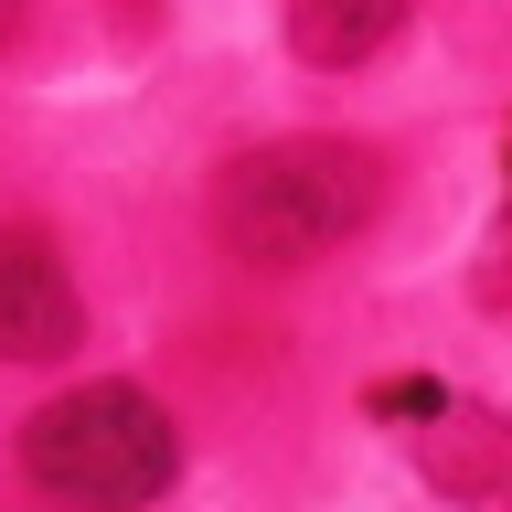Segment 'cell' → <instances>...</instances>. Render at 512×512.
Instances as JSON below:
<instances>
[{
    "label": "cell",
    "mask_w": 512,
    "mask_h": 512,
    "mask_svg": "<svg viewBox=\"0 0 512 512\" xmlns=\"http://www.w3.org/2000/svg\"><path fill=\"white\" fill-rule=\"evenodd\" d=\"M480 310H512V203H502V235H491V267H480Z\"/></svg>",
    "instance_id": "obj_6"
},
{
    "label": "cell",
    "mask_w": 512,
    "mask_h": 512,
    "mask_svg": "<svg viewBox=\"0 0 512 512\" xmlns=\"http://www.w3.org/2000/svg\"><path fill=\"white\" fill-rule=\"evenodd\" d=\"M374 406L384 416H427L406 438L416 470H427V491H448V502H512V416L459 406L448 384H384Z\"/></svg>",
    "instance_id": "obj_3"
},
{
    "label": "cell",
    "mask_w": 512,
    "mask_h": 512,
    "mask_svg": "<svg viewBox=\"0 0 512 512\" xmlns=\"http://www.w3.org/2000/svg\"><path fill=\"white\" fill-rule=\"evenodd\" d=\"M0 43H22V0H0Z\"/></svg>",
    "instance_id": "obj_8"
},
{
    "label": "cell",
    "mask_w": 512,
    "mask_h": 512,
    "mask_svg": "<svg viewBox=\"0 0 512 512\" xmlns=\"http://www.w3.org/2000/svg\"><path fill=\"white\" fill-rule=\"evenodd\" d=\"M384 203V160L363 139H267L214 171V235L246 267H310L342 235H363Z\"/></svg>",
    "instance_id": "obj_1"
},
{
    "label": "cell",
    "mask_w": 512,
    "mask_h": 512,
    "mask_svg": "<svg viewBox=\"0 0 512 512\" xmlns=\"http://www.w3.org/2000/svg\"><path fill=\"white\" fill-rule=\"evenodd\" d=\"M118 32L139 43V32H150V0H118Z\"/></svg>",
    "instance_id": "obj_7"
},
{
    "label": "cell",
    "mask_w": 512,
    "mask_h": 512,
    "mask_svg": "<svg viewBox=\"0 0 512 512\" xmlns=\"http://www.w3.org/2000/svg\"><path fill=\"white\" fill-rule=\"evenodd\" d=\"M406 11L416 0H288V54L320 64V75H352L406 32Z\"/></svg>",
    "instance_id": "obj_5"
},
{
    "label": "cell",
    "mask_w": 512,
    "mask_h": 512,
    "mask_svg": "<svg viewBox=\"0 0 512 512\" xmlns=\"http://www.w3.org/2000/svg\"><path fill=\"white\" fill-rule=\"evenodd\" d=\"M75 342H86V299L64 278L54 235L0 224V363H64Z\"/></svg>",
    "instance_id": "obj_4"
},
{
    "label": "cell",
    "mask_w": 512,
    "mask_h": 512,
    "mask_svg": "<svg viewBox=\"0 0 512 512\" xmlns=\"http://www.w3.org/2000/svg\"><path fill=\"white\" fill-rule=\"evenodd\" d=\"M22 480L54 502H160L182 480V427L139 384H75L22 427Z\"/></svg>",
    "instance_id": "obj_2"
}]
</instances>
